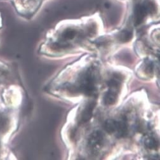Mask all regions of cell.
Segmentation results:
<instances>
[{"mask_svg": "<svg viewBox=\"0 0 160 160\" xmlns=\"http://www.w3.org/2000/svg\"><path fill=\"white\" fill-rule=\"evenodd\" d=\"M119 85L120 79L119 77H114L109 80L108 83L109 90L104 99L106 105H112L115 103L119 92Z\"/></svg>", "mask_w": 160, "mask_h": 160, "instance_id": "obj_1", "label": "cell"}, {"mask_svg": "<svg viewBox=\"0 0 160 160\" xmlns=\"http://www.w3.org/2000/svg\"><path fill=\"white\" fill-rule=\"evenodd\" d=\"M152 7V4L150 2L144 3V4H138L136 5L133 14L135 24L136 25L141 24Z\"/></svg>", "mask_w": 160, "mask_h": 160, "instance_id": "obj_2", "label": "cell"}, {"mask_svg": "<svg viewBox=\"0 0 160 160\" xmlns=\"http://www.w3.org/2000/svg\"><path fill=\"white\" fill-rule=\"evenodd\" d=\"M80 89L87 95H91L94 92L95 76L91 71H88L82 78Z\"/></svg>", "mask_w": 160, "mask_h": 160, "instance_id": "obj_3", "label": "cell"}, {"mask_svg": "<svg viewBox=\"0 0 160 160\" xmlns=\"http://www.w3.org/2000/svg\"><path fill=\"white\" fill-rule=\"evenodd\" d=\"M104 140V135L101 132H94L89 137L88 146L92 150H97L102 146Z\"/></svg>", "mask_w": 160, "mask_h": 160, "instance_id": "obj_4", "label": "cell"}, {"mask_svg": "<svg viewBox=\"0 0 160 160\" xmlns=\"http://www.w3.org/2000/svg\"><path fill=\"white\" fill-rule=\"evenodd\" d=\"M128 131V125L127 119L123 118L119 120L115 119L114 132L118 137L125 136Z\"/></svg>", "mask_w": 160, "mask_h": 160, "instance_id": "obj_5", "label": "cell"}, {"mask_svg": "<svg viewBox=\"0 0 160 160\" xmlns=\"http://www.w3.org/2000/svg\"><path fill=\"white\" fill-rule=\"evenodd\" d=\"M95 107V103L93 102L89 103L82 111L80 118V122L81 123H86L89 121L91 117L92 116L93 109Z\"/></svg>", "mask_w": 160, "mask_h": 160, "instance_id": "obj_6", "label": "cell"}, {"mask_svg": "<svg viewBox=\"0 0 160 160\" xmlns=\"http://www.w3.org/2000/svg\"><path fill=\"white\" fill-rule=\"evenodd\" d=\"M143 143L149 149H156L159 146L158 140L152 135H146L143 138Z\"/></svg>", "mask_w": 160, "mask_h": 160, "instance_id": "obj_7", "label": "cell"}, {"mask_svg": "<svg viewBox=\"0 0 160 160\" xmlns=\"http://www.w3.org/2000/svg\"><path fill=\"white\" fill-rule=\"evenodd\" d=\"M132 38V32L128 31H124L120 34V39L123 42H128Z\"/></svg>", "mask_w": 160, "mask_h": 160, "instance_id": "obj_8", "label": "cell"}, {"mask_svg": "<svg viewBox=\"0 0 160 160\" xmlns=\"http://www.w3.org/2000/svg\"><path fill=\"white\" fill-rule=\"evenodd\" d=\"M75 35H76V32L74 30L68 29L65 31V32L63 34V36L64 37L65 39H72V38H74Z\"/></svg>", "mask_w": 160, "mask_h": 160, "instance_id": "obj_9", "label": "cell"}]
</instances>
